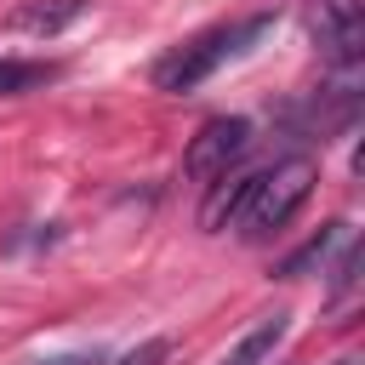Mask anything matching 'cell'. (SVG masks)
I'll return each mask as SVG.
<instances>
[{
    "mask_svg": "<svg viewBox=\"0 0 365 365\" xmlns=\"http://www.w3.org/2000/svg\"><path fill=\"white\" fill-rule=\"evenodd\" d=\"M331 365H359V359H354V354H342V359H331Z\"/></svg>",
    "mask_w": 365,
    "mask_h": 365,
    "instance_id": "12",
    "label": "cell"
},
{
    "mask_svg": "<svg viewBox=\"0 0 365 365\" xmlns=\"http://www.w3.org/2000/svg\"><path fill=\"white\" fill-rule=\"evenodd\" d=\"M57 80V63H29V57H0V97H23L34 86Z\"/></svg>",
    "mask_w": 365,
    "mask_h": 365,
    "instance_id": "7",
    "label": "cell"
},
{
    "mask_svg": "<svg viewBox=\"0 0 365 365\" xmlns=\"http://www.w3.org/2000/svg\"><path fill=\"white\" fill-rule=\"evenodd\" d=\"M46 365H103L97 354H68V359H46Z\"/></svg>",
    "mask_w": 365,
    "mask_h": 365,
    "instance_id": "11",
    "label": "cell"
},
{
    "mask_svg": "<svg viewBox=\"0 0 365 365\" xmlns=\"http://www.w3.org/2000/svg\"><path fill=\"white\" fill-rule=\"evenodd\" d=\"M285 331H291V314L285 308H274V314H262L228 354H222V365H268L274 359V348L285 342Z\"/></svg>",
    "mask_w": 365,
    "mask_h": 365,
    "instance_id": "5",
    "label": "cell"
},
{
    "mask_svg": "<svg viewBox=\"0 0 365 365\" xmlns=\"http://www.w3.org/2000/svg\"><path fill=\"white\" fill-rule=\"evenodd\" d=\"M359 262H365V251H359V240H348V251H342V257H336V268H331V302H342V297L354 291Z\"/></svg>",
    "mask_w": 365,
    "mask_h": 365,
    "instance_id": "9",
    "label": "cell"
},
{
    "mask_svg": "<svg viewBox=\"0 0 365 365\" xmlns=\"http://www.w3.org/2000/svg\"><path fill=\"white\" fill-rule=\"evenodd\" d=\"M268 29H274V11H257V17H240V23L205 29V34H194L188 46H177L171 57L154 63V86H160V91H194V86H205L228 57H240L251 40H262Z\"/></svg>",
    "mask_w": 365,
    "mask_h": 365,
    "instance_id": "1",
    "label": "cell"
},
{
    "mask_svg": "<svg viewBox=\"0 0 365 365\" xmlns=\"http://www.w3.org/2000/svg\"><path fill=\"white\" fill-rule=\"evenodd\" d=\"M314 160H279V165H268V171H257V188H251V200H245V211H240V234L245 240H274L297 211H302V200L314 194Z\"/></svg>",
    "mask_w": 365,
    "mask_h": 365,
    "instance_id": "2",
    "label": "cell"
},
{
    "mask_svg": "<svg viewBox=\"0 0 365 365\" xmlns=\"http://www.w3.org/2000/svg\"><path fill=\"white\" fill-rule=\"evenodd\" d=\"M308 34H314V46H319L325 63L359 68V57H365V6L359 0H314Z\"/></svg>",
    "mask_w": 365,
    "mask_h": 365,
    "instance_id": "3",
    "label": "cell"
},
{
    "mask_svg": "<svg viewBox=\"0 0 365 365\" xmlns=\"http://www.w3.org/2000/svg\"><path fill=\"white\" fill-rule=\"evenodd\" d=\"M165 359H171V342H165V336H148V342H137L120 365H165Z\"/></svg>",
    "mask_w": 365,
    "mask_h": 365,
    "instance_id": "10",
    "label": "cell"
},
{
    "mask_svg": "<svg viewBox=\"0 0 365 365\" xmlns=\"http://www.w3.org/2000/svg\"><path fill=\"white\" fill-rule=\"evenodd\" d=\"M80 17H86V0H23V6H11L6 23L23 34H63Z\"/></svg>",
    "mask_w": 365,
    "mask_h": 365,
    "instance_id": "6",
    "label": "cell"
},
{
    "mask_svg": "<svg viewBox=\"0 0 365 365\" xmlns=\"http://www.w3.org/2000/svg\"><path fill=\"white\" fill-rule=\"evenodd\" d=\"M251 148V120L240 114H222V120H205L194 137H188V154H182V171L194 182H211V177H228V165Z\"/></svg>",
    "mask_w": 365,
    "mask_h": 365,
    "instance_id": "4",
    "label": "cell"
},
{
    "mask_svg": "<svg viewBox=\"0 0 365 365\" xmlns=\"http://www.w3.org/2000/svg\"><path fill=\"white\" fill-rule=\"evenodd\" d=\"M336 228H342V222H325V228H319V234H314V240H308L302 251H291V257H285V262H279L274 274H279V279H302L308 268H319V262H325V251L336 245Z\"/></svg>",
    "mask_w": 365,
    "mask_h": 365,
    "instance_id": "8",
    "label": "cell"
}]
</instances>
